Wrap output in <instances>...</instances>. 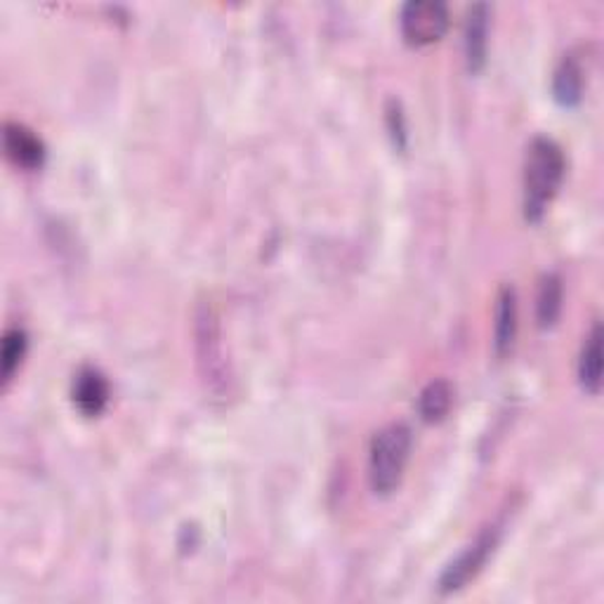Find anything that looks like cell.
<instances>
[{
    "mask_svg": "<svg viewBox=\"0 0 604 604\" xmlns=\"http://www.w3.org/2000/svg\"><path fill=\"white\" fill-rule=\"evenodd\" d=\"M567 175V158L558 142L538 135L529 142L522 172L524 220L538 225L546 217L555 197L560 194Z\"/></svg>",
    "mask_w": 604,
    "mask_h": 604,
    "instance_id": "cell-1",
    "label": "cell"
},
{
    "mask_svg": "<svg viewBox=\"0 0 604 604\" xmlns=\"http://www.w3.org/2000/svg\"><path fill=\"white\" fill-rule=\"evenodd\" d=\"M413 451V433L406 423H390L378 430L369 449V482L376 496H392L402 486Z\"/></svg>",
    "mask_w": 604,
    "mask_h": 604,
    "instance_id": "cell-2",
    "label": "cell"
},
{
    "mask_svg": "<svg viewBox=\"0 0 604 604\" xmlns=\"http://www.w3.org/2000/svg\"><path fill=\"white\" fill-rule=\"evenodd\" d=\"M217 314L211 305H199L197 310V357L205 390L215 396L230 394V369L225 353H222V333Z\"/></svg>",
    "mask_w": 604,
    "mask_h": 604,
    "instance_id": "cell-3",
    "label": "cell"
},
{
    "mask_svg": "<svg viewBox=\"0 0 604 604\" xmlns=\"http://www.w3.org/2000/svg\"><path fill=\"white\" fill-rule=\"evenodd\" d=\"M501 524H489V527L477 534L472 544H468L447 567H444L437 581V591L441 595H454L480 577L486 562L494 558V552L501 544Z\"/></svg>",
    "mask_w": 604,
    "mask_h": 604,
    "instance_id": "cell-4",
    "label": "cell"
},
{
    "mask_svg": "<svg viewBox=\"0 0 604 604\" xmlns=\"http://www.w3.org/2000/svg\"><path fill=\"white\" fill-rule=\"evenodd\" d=\"M449 10L439 0H411L402 8V36L413 47L439 43L449 31Z\"/></svg>",
    "mask_w": 604,
    "mask_h": 604,
    "instance_id": "cell-5",
    "label": "cell"
},
{
    "mask_svg": "<svg viewBox=\"0 0 604 604\" xmlns=\"http://www.w3.org/2000/svg\"><path fill=\"white\" fill-rule=\"evenodd\" d=\"M3 149L14 166L29 172L41 170L47 156L43 139L34 131L26 128V125L14 121H8L3 125Z\"/></svg>",
    "mask_w": 604,
    "mask_h": 604,
    "instance_id": "cell-6",
    "label": "cell"
},
{
    "mask_svg": "<svg viewBox=\"0 0 604 604\" xmlns=\"http://www.w3.org/2000/svg\"><path fill=\"white\" fill-rule=\"evenodd\" d=\"M71 396H74V406L81 411L86 418L102 416L111 396L107 376L92 367L81 369L74 378Z\"/></svg>",
    "mask_w": 604,
    "mask_h": 604,
    "instance_id": "cell-7",
    "label": "cell"
},
{
    "mask_svg": "<svg viewBox=\"0 0 604 604\" xmlns=\"http://www.w3.org/2000/svg\"><path fill=\"white\" fill-rule=\"evenodd\" d=\"M489 20H491V10L489 5L480 3L472 5L466 20V65L470 74H480L486 67V57H489Z\"/></svg>",
    "mask_w": 604,
    "mask_h": 604,
    "instance_id": "cell-8",
    "label": "cell"
},
{
    "mask_svg": "<svg viewBox=\"0 0 604 604\" xmlns=\"http://www.w3.org/2000/svg\"><path fill=\"white\" fill-rule=\"evenodd\" d=\"M517 312V291L513 286H503L496 300V322H494V349L496 357H507L513 353L519 326Z\"/></svg>",
    "mask_w": 604,
    "mask_h": 604,
    "instance_id": "cell-9",
    "label": "cell"
},
{
    "mask_svg": "<svg viewBox=\"0 0 604 604\" xmlns=\"http://www.w3.org/2000/svg\"><path fill=\"white\" fill-rule=\"evenodd\" d=\"M585 76L579 57L564 55L552 74V98L564 109H574L583 102Z\"/></svg>",
    "mask_w": 604,
    "mask_h": 604,
    "instance_id": "cell-10",
    "label": "cell"
},
{
    "mask_svg": "<svg viewBox=\"0 0 604 604\" xmlns=\"http://www.w3.org/2000/svg\"><path fill=\"white\" fill-rule=\"evenodd\" d=\"M579 383L588 394H600L602 388V326L593 324L579 355Z\"/></svg>",
    "mask_w": 604,
    "mask_h": 604,
    "instance_id": "cell-11",
    "label": "cell"
},
{
    "mask_svg": "<svg viewBox=\"0 0 604 604\" xmlns=\"http://www.w3.org/2000/svg\"><path fill=\"white\" fill-rule=\"evenodd\" d=\"M454 388L449 380L437 378L427 383L418 394V413L425 423L437 425L451 413Z\"/></svg>",
    "mask_w": 604,
    "mask_h": 604,
    "instance_id": "cell-12",
    "label": "cell"
},
{
    "mask_svg": "<svg viewBox=\"0 0 604 604\" xmlns=\"http://www.w3.org/2000/svg\"><path fill=\"white\" fill-rule=\"evenodd\" d=\"M562 302H564L562 279L558 275H546L540 279L538 295H536V320L540 328L548 331L558 324L562 314Z\"/></svg>",
    "mask_w": 604,
    "mask_h": 604,
    "instance_id": "cell-13",
    "label": "cell"
},
{
    "mask_svg": "<svg viewBox=\"0 0 604 604\" xmlns=\"http://www.w3.org/2000/svg\"><path fill=\"white\" fill-rule=\"evenodd\" d=\"M29 353V336L22 328H10L3 336V349H0V367H3V388H8Z\"/></svg>",
    "mask_w": 604,
    "mask_h": 604,
    "instance_id": "cell-14",
    "label": "cell"
},
{
    "mask_svg": "<svg viewBox=\"0 0 604 604\" xmlns=\"http://www.w3.org/2000/svg\"><path fill=\"white\" fill-rule=\"evenodd\" d=\"M388 123H390V131H392V137H394V147L404 149V139H406V123H404V114L400 109V102H390V109H388Z\"/></svg>",
    "mask_w": 604,
    "mask_h": 604,
    "instance_id": "cell-15",
    "label": "cell"
}]
</instances>
